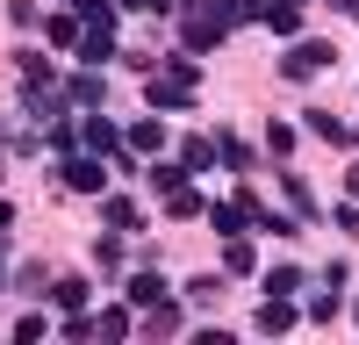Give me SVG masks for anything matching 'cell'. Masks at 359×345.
Listing matches in <instances>:
<instances>
[{
    "label": "cell",
    "mask_w": 359,
    "mask_h": 345,
    "mask_svg": "<svg viewBox=\"0 0 359 345\" xmlns=\"http://www.w3.org/2000/svg\"><path fill=\"white\" fill-rule=\"evenodd\" d=\"M216 158H223L230 172H252V165H259V151H252V144L237 137V130H223V137H216Z\"/></svg>",
    "instance_id": "cell-13"
},
{
    "label": "cell",
    "mask_w": 359,
    "mask_h": 345,
    "mask_svg": "<svg viewBox=\"0 0 359 345\" xmlns=\"http://www.w3.org/2000/svg\"><path fill=\"white\" fill-rule=\"evenodd\" d=\"M94 266H101V273H123V238H101V245H94Z\"/></svg>",
    "instance_id": "cell-24"
},
{
    "label": "cell",
    "mask_w": 359,
    "mask_h": 345,
    "mask_svg": "<svg viewBox=\"0 0 359 345\" xmlns=\"http://www.w3.org/2000/svg\"><path fill=\"white\" fill-rule=\"evenodd\" d=\"M309 316H316V324H323V316H338V295H331V280H323L316 295H309Z\"/></svg>",
    "instance_id": "cell-27"
},
{
    "label": "cell",
    "mask_w": 359,
    "mask_h": 345,
    "mask_svg": "<svg viewBox=\"0 0 359 345\" xmlns=\"http://www.w3.org/2000/svg\"><path fill=\"white\" fill-rule=\"evenodd\" d=\"M208 165H216V144H208V137H187V144H180V172H208Z\"/></svg>",
    "instance_id": "cell-15"
},
{
    "label": "cell",
    "mask_w": 359,
    "mask_h": 345,
    "mask_svg": "<svg viewBox=\"0 0 359 345\" xmlns=\"http://www.w3.org/2000/svg\"><path fill=\"white\" fill-rule=\"evenodd\" d=\"M266 151L287 158V151H294V123H273V130H266Z\"/></svg>",
    "instance_id": "cell-26"
},
{
    "label": "cell",
    "mask_w": 359,
    "mask_h": 345,
    "mask_svg": "<svg viewBox=\"0 0 359 345\" xmlns=\"http://www.w3.org/2000/svg\"><path fill=\"white\" fill-rule=\"evenodd\" d=\"M338 230H345V238H359V209H352V201L338 209Z\"/></svg>",
    "instance_id": "cell-29"
},
{
    "label": "cell",
    "mask_w": 359,
    "mask_h": 345,
    "mask_svg": "<svg viewBox=\"0 0 359 345\" xmlns=\"http://www.w3.org/2000/svg\"><path fill=\"white\" fill-rule=\"evenodd\" d=\"M65 101H79V108H101V101H108V79H101L94 65H79V72L65 79Z\"/></svg>",
    "instance_id": "cell-8"
},
{
    "label": "cell",
    "mask_w": 359,
    "mask_h": 345,
    "mask_svg": "<svg viewBox=\"0 0 359 345\" xmlns=\"http://www.w3.org/2000/svg\"><path fill=\"white\" fill-rule=\"evenodd\" d=\"M201 94V72L194 65H180V58H172V72L165 79H151V108H187Z\"/></svg>",
    "instance_id": "cell-2"
},
{
    "label": "cell",
    "mask_w": 359,
    "mask_h": 345,
    "mask_svg": "<svg viewBox=\"0 0 359 345\" xmlns=\"http://www.w3.org/2000/svg\"><path fill=\"white\" fill-rule=\"evenodd\" d=\"M15 65H22V79H29V86H57V65H50L43 50H22Z\"/></svg>",
    "instance_id": "cell-17"
},
{
    "label": "cell",
    "mask_w": 359,
    "mask_h": 345,
    "mask_svg": "<svg viewBox=\"0 0 359 345\" xmlns=\"http://www.w3.org/2000/svg\"><path fill=\"white\" fill-rule=\"evenodd\" d=\"M345 194H352V201H359V165H352V172H345Z\"/></svg>",
    "instance_id": "cell-30"
},
{
    "label": "cell",
    "mask_w": 359,
    "mask_h": 345,
    "mask_svg": "<svg viewBox=\"0 0 359 345\" xmlns=\"http://www.w3.org/2000/svg\"><path fill=\"white\" fill-rule=\"evenodd\" d=\"M165 209H172V216H201L208 201H201V194H194L187 180H180V187H165Z\"/></svg>",
    "instance_id": "cell-21"
},
{
    "label": "cell",
    "mask_w": 359,
    "mask_h": 345,
    "mask_svg": "<svg viewBox=\"0 0 359 345\" xmlns=\"http://www.w3.org/2000/svg\"><path fill=\"white\" fill-rule=\"evenodd\" d=\"M187 295H194V302H216V295H223V273H194Z\"/></svg>",
    "instance_id": "cell-25"
},
{
    "label": "cell",
    "mask_w": 359,
    "mask_h": 345,
    "mask_svg": "<svg viewBox=\"0 0 359 345\" xmlns=\"http://www.w3.org/2000/svg\"><path fill=\"white\" fill-rule=\"evenodd\" d=\"M223 273H230V280L259 273V259H252V245H245V238H230V245H223Z\"/></svg>",
    "instance_id": "cell-16"
},
{
    "label": "cell",
    "mask_w": 359,
    "mask_h": 345,
    "mask_svg": "<svg viewBox=\"0 0 359 345\" xmlns=\"http://www.w3.org/2000/svg\"><path fill=\"white\" fill-rule=\"evenodd\" d=\"M287 216H294V223H309V216H316V194L294 180V172H287Z\"/></svg>",
    "instance_id": "cell-20"
},
{
    "label": "cell",
    "mask_w": 359,
    "mask_h": 345,
    "mask_svg": "<svg viewBox=\"0 0 359 345\" xmlns=\"http://www.w3.org/2000/svg\"><path fill=\"white\" fill-rule=\"evenodd\" d=\"M94 338H130V309H101L94 316Z\"/></svg>",
    "instance_id": "cell-22"
},
{
    "label": "cell",
    "mask_w": 359,
    "mask_h": 345,
    "mask_svg": "<svg viewBox=\"0 0 359 345\" xmlns=\"http://www.w3.org/2000/svg\"><path fill=\"white\" fill-rule=\"evenodd\" d=\"M223 29H230L223 0H216V8H208V0H187V8H180V43H187V50H216Z\"/></svg>",
    "instance_id": "cell-1"
},
{
    "label": "cell",
    "mask_w": 359,
    "mask_h": 345,
    "mask_svg": "<svg viewBox=\"0 0 359 345\" xmlns=\"http://www.w3.org/2000/svg\"><path fill=\"white\" fill-rule=\"evenodd\" d=\"M43 295L65 309V316H79V309H86V280H79V273H50V280H43Z\"/></svg>",
    "instance_id": "cell-9"
},
{
    "label": "cell",
    "mask_w": 359,
    "mask_h": 345,
    "mask_svg": "<svg viewBox=\"0 0 359 345\" xmlns=\"http://www.w3.org/2000/svg\"><path fill=\"white\" fill-rule=\"evenodd\" d=\"M294 288H302V266H273L266 273V295H294Z\"/></svg>",
    "instance_id": "cell-23"
},
{
    "label": "cell",
    "mask_w": 359,
    "mask_h": 345,
    "mask_svg": "<svg viewBox=\"0 0 359 345\" xmlns=\"http://www.w3.org/2000/svg\"><path fill=\"white\" fill-rule=\"evenodd\" d=\"M259 331H266V338L294 331V295H266V309H259Z\"/></svg>",
    "instance_id": "cell-12"
},
{
    "label": "cell",
    "mask_w": 359,
    "mask_h": 345,
    "mask_svg": "<svg viewBox=\"0 0 359 345\" xmlns=\"http://www.w3.org/2000/svg\"><path fill=\"white\" fill-rule=\"evenodd\" d=\"M123 295H130L137 309H158V302H165V280H158L151 266H144V273H130V280H123Z\"/></svg>",
    "instance_id": "cell-11"
},
{
    "label": "cell",
    "mask_w": 359,
    "mask_h": 345,
    "mask_svg": "<svg viewBox=\"0 0 359 345\" xmlns=\"http://www.w3.org/2000/svg\"><path fill=\"white\" fill-rule=\"evenodd\" d=\"M123 8L130 15H151V8H172V0H115V15H123Z\"/></svg>",
    "instance_id": "cell-28"
},
{
    "label": "cell",
    "mask_w": 359,
    "mask_h": 345,
    "mask_svg": "<svg viewBox=\"0 0 359 345\" xmlns=\"http://www.w3.org/2000/svg\"><path fill=\"white\" fill-rule=\"evenodd\" d=\"M79 29H86V22H79V15L65 8V15H50V22H43V36H50L57 50H79Z\"/></svg>",
    "instance_id": "cell-14"
},
{
    "label": "cell",
    "mask_w": 359,
    "mask_h": 345,
    "mask_svg": "<svg viewBox=\"0 0 359 345\" xmlns=\"http://www.w3.org/2000/svg\"><path fill=\"white\" fill-rule=\"evenodd\" d=\"M79 144H86L94 158H115V151H123V123H108V115H86V123H79Z\"/></svg>",
    "instance_id": "cell-6"
},
{
    "label": "cell",
    "mask_w": 359,
    "mask_h": 345,
    "mask_svg": "<svg viewBox=\"0 0 359 345\" xmlns=\"http://www.w3.org/2000/svg\"><path fill=\"white\" fill-rule=\"evenodd\" d=\"M79 65H94V72L115 65V29H79Z\"/></svg>",
    "instance_id": "cell-7"
},
{
    "label": "cell",
    "mask_w": 359,
    "mask_h": 345,
    "mask_svg": "<svg viewBox=\"0 0 359 345\" xmlns=\"http://www.w3.org/2000/svg\"><path fill=\"white\" fill-rule=\"evenodd\" d=\"M57 180H65L72 194H101L108 165H101V158H86V151H72V158H57Z\"/></svg>",
    "instance_id": "cell-5"
},
{
    "label": "cell",
    "mask_w": 359,
    "mask_h": 345,
    "mask_svg": "<svg viewBox=\"0 0 359 345\" xmlns=\"http://www.w3.org/2000/svg\"><path fill=\"white\" fill-rule=\"evenodd\" d=\"M309 130H316L323 144H352V130L338 123V115H331V108H309Z\"/></svg>",
    "instance_id": "cell-19"
},
{
    "label": "cell",
    "mask_w": 359,
    "mask_h": 345,
    "mask_svg": "<svg viewBox=\"0 0 359 345\" xmlns=\"http://www.w3.org/2000/svg\"><path fill=\"white\" fill-rule=\"evenodd\" d=\"M208 223H216L223 238H245V230L259 223V201H252L245 187H237V201H208Z\"/></svg>",
    "instance_id": "cell-3"
},
{
    "label": "cell",
    "mask_w": 359,
    "mask_h": 345,
    "mask_svg": "<svg viewBox=\"0 0 359 345\" xmlns=\"http://www.w3.org/2000/svg\"><path fill=\"white\" fill-rule=\"evenodd\" d=\"M352 324H359V302H352Z\"/></svg>",
    "instance_id": "cell-31"
},
{
    "label": "cell",
    "mask_w": 359,
    "mask_h": 345,
    "mask_svg": "<svg viewBox=\"0 0 359 345\" xmlns=\"http://www.w3.org/2000/svg\"><path fill=\"white\" fill-rule=\"evenodd\" d=\"M0 280H8V266H0Z\"/></svg>",
    "instance_id": "cell-32"
},
{
    "label": "cell",
    "mask_w": 359,
    "mask_h": 345,
    "mask_svg": "<svg viewBox=\"0 0 359 345\" xmlns=\"http://www.w3.org/2000/svg\"><path fill=\"white\" fill-rule=\"evenodd\" d=\"M123 144H130V151H165V123H158V115H137V123L123 130Z\"/></svg>",
    "instance_id": "cell-10"
},
{
    "label": "cell",
    "mask_w": 359,
    "mask_h": 345,
    "mask_svg": "<svg viewBox=\"0 0 359 345\" xmlns=\"http://www.w3.org/2000/svg\"><path fill=\"white\" fill-rule=\"evenodd\" d=\"M331 58H338L331 43H316V36H302V43H287V58H280V72H287V79H316L323 65H331Z\"/></svg>",
    "instance_id": "cell-4"
},
{
    "label": "cell",
    "mask_w": 359,
    "mask_h": 345,
    "mask_svg": "<svg viewBox=\"0 0 359 345\" xmlns=\"http://www.w3.org/2000/svg\"><path fill=\"white\" fill-rule=\"evenodd\" d=\"M101 216H108V230H137V201H130V194H108Z\"/></svg>",
    "instance_id": "cell-18"
}]
</instances>
